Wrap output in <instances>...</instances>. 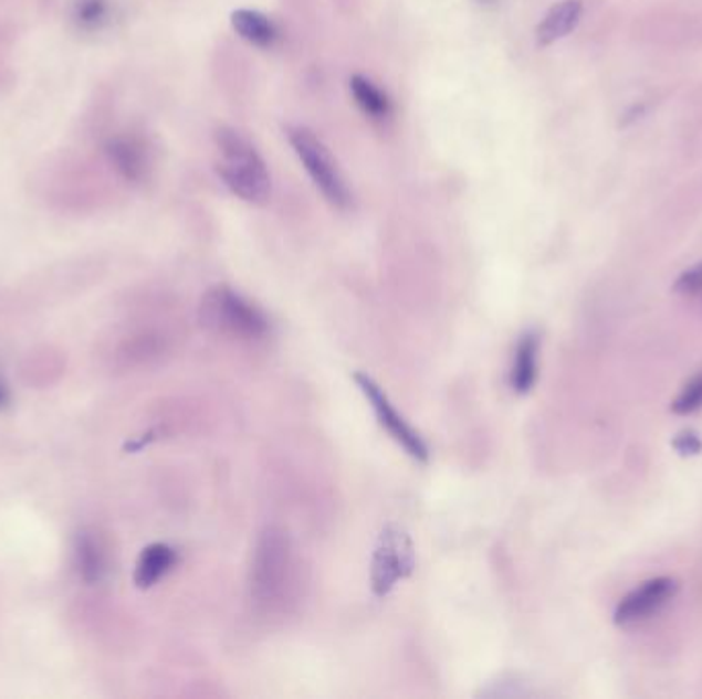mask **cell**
<instances>
[{
	"mask_svg": "<svg viewBox=\"0 0 702 699\" xmlns=\"http://www.w3.org/2000/svg\"><path fill=\"white\" fill-rule=\"evenodd\" d=\"M675 591H678V583L670 576H658V579L647 581L618 603L615 622L627 626V624H635L639 619H646L672 600Z\"/></svg>",
	"mask_w": 702,
	"mask_h": 699,
	"instance_id": "7",
	"label": "cell"
},
{
	"mask_svg": "<svg viewBox=\"0 0 702 699\" xmlns=\"http://www.w3.org/2000/svg\"><path fill=\"white\" fill-rule=\"evenodd\" d=\"M218 174L234 195L249 203H265L272 195V177L258 150L239 131H216Z\"/></svg>",
	"mask_w": 702,
	"mask_h": 699,
	"instance_id": "1",
	"label": "cell"
},
{
	"mask_svg": "<svg viewBox=\"0 0 702 699\" xmlns=\"http://www.w3.org/2000/svg\"><path fill=\"white\" fill-rule=\"evenodd\" d=\"M581 13H584L581 0H563L559 4H555L536 29V40L541 45L559 42L577 28Z\"/></svg>",
	"mask_w": 702,
	"mask_h": 699,
	"instance_id": "9",
	"label": "cell"
},
{
	"mask_svg": "<svg viewBox=\"0 0 702 699\" xmlns=\"http://www.w3.org/2000/svg\"><path fill=\"white\" fill-rule=\"evenodd\" d=\"M479 2H481V4H495L497 0H479Z\"/></svg>",
	"mask_w": 702,
	"mask_h": 699,
	"instance_id": "20",
	"label": "cell"
},
{
	"mask_svg": "<svg viewBox=\"0 0 702 699\" xmlns=\"http://www.w3.org/2000/svg\"><path fill=\"white\" fill-rule=\"evenodd\" d=\"M232 29L243 38L244 42L258 47H272L277 42L280 31L270 17L251 9H239L232 13Z\"/></svg>",
	"mask_w": 702,
	"mask_h": 699,
	"instance_id": "13",
	"label": "cell"
},
{
	"mask_svg": "<svg viewBox=\"0 0 702 699\" xmlns=\"http://www.w3.org/2000/svg\"><path fill=\"white\" fill-rule=\"evenodd\" d=\"M702 406V373L701 375H696L692 382H690L684 390H682V394L675 399L674 404H672V409H674L675 414H690L694 413V411H699Z\"/></svg>",
	"mask_w": 702,
	"mask_h": 699,
	"instance_id": "16",
	"label": "cell"
},
{
	"mask_svg": "<svg viewBox=\"0 0 702 699\" xmlns=\"http://www.w3.org/2000/svg\"><path fill=\"white\" fill-rule=\"evenodd\" d=\"M287 140L301 158L311 179L315 181L316 189L325 195V200L335 208H347L352 201L349 187L345 183L344 174L339 171L329 148L321 142L311 129L302 126L287 128Z\"/></svg>",
	"mask_w": 702,
	"mask_h": 699,
	"instance_id": "4",
	"label": "cell"
},
{
	"mask_svg": "<svg viewBox=\"0 0 702 699\" xmlns=\"http://www.w3.org/2000/svg\"><path fill=\"white\" fill-rule=\"evenodd\" d=\"M175 562H177V554L167 543L148 546L136 564V572H134L136 585L140 589H150V586L157 585L158 581L171 571Z\"/></svg>",
	"mask_w": 702,
	"mask_h": 699,
	"instance_id": "12",
	"label": "cell"
},
{
	"mask_svg": "<svg viewBox=\"0 0 702 699\" xmlns=\"http://www.w3.org/2000/svg\"><path fill=\"white\" fill-rule=\"evenodd\" d=\"M7 399H9V394H7V388H4V384L0 382V406H4V404H7Z\"/></svg>",
	"mask_w": 702,
	"mask_h": 699,
	"instance_id": "19",
	"label": "cell"
},
{
	"mask_svg": "<svg viewBox=\"0 0 702 699\" xmlns=\"http://www.w3.org/2000/svg\"><path fill=\"white\" fill-rule=\"evenodd\" d=\"M675 447L682 452V454H699L701 452V442L696 435L687 433L680 437V442H675Z\"/></svg>",
	"mask_w": 702,
	"mask_h": 699,
	"instance_id": "18",
	"label": "cell"
},
{
	"mask_svg": "<svg viewBox=\"0 0 702 699\" xmlns=\"http://www.w3.org/2000/svg\"><path fill=\"white\" fill-rule=\"evenodd\" d=\"M107 155L112 158L115 169L122 172L128 181H140L148 169V155L140 140L136 138H115L107 146Z\"/></svg>",
	"mask_w": 702,
	"mask_h": 699,
	"instance_id": "10",
	"label": "cell"
},
{
	"mask_svg": "<svg viewBox=\"0 0 702 699\" xmlns=\"http://www.w3.org/2000/svg\"><path fill=\"white\" fill-rule=\"evenodd\" d=\"M201 318L210 329L234 339H261L270 325L263 313L229 287H214L201 301Z\"/></svg>",
	"mask_w": 702,
	"mask_h": 699,
	"instance_id": "3",
	"label": "cell"
},
{
	"mask_svg": "<svg viewBox=\"0 0 702 699\" xmlns=\"http://www.w3.org/2000/svg\"><path fill=\"white\" fill-rule=\"evenodd\" d=\"M76 557H78V569L86 581H99L101 572H103V554H101L99 546L91 538H83L78 542Z\"/></svg>",
	"mask_w": 702,
	"mask_h": 699,
	"instance_id": "15",
	"label": "cell"
},
{
	"mask_svg": "<svg viewBox=\"0 0 702 699\" xmlns=\"http://www.w3.org/2000/svg\"><path fill=\"white\" fill-rule=\"evenodd\" d=\"M416 569V554L409 536L388 526L376 543L373 558V589L378 597L388 595L395 585Z\"/></svg>",
	"mask_w": 702,
	"mask_h": 699,
	"instance_id": "5",
	"label": "cell"
},
{
	"mask_svg": "<svg viewBox=\"0 0 702 699\" xmlns=\"http://www.w3.org/2000/svg\"><path fill=\"white\" fill-rule=\"evenodd\" d=\"M356 382H358L362 392L366 394L368 402L373 404L374 413L378 416L380 425L387 428L388 435L405 447V452L416 459L426 462L428 459V447L423 439L419 437L416 428L411 427L401 414L395 411V406L390 404V400L387 399V394L380 390V385L374 382L373 378L358 373L356 375Z\"/></svg>",
	"mask_w": 702,
	"mask_h": 699,
	"instance_id": "6",
	"label": "cell"
},
{
	"mask_svg": "<svg viewBox=\"0 0 702 699\" xmlns=\"http://www.w3.org/2000/svg\"><path fill=\"white\" fill-rule=\"evenodd\" d=\"M296 589V566L290 540L284 533L268 529L261 538L251 569V593L261 605L273 607L290 601Z\"/></svg>",
	"mask_w": 702,
	"mask_h": 699,
	"instance_id": "2",
	"label": "cell"
},
{
	"mask_svg": "<svg viewBox=\"0 0 702 699\" xmlns=\"http://www.w3.org/2000/svg\"><path fill=\"white\" fill-rule=\"evenodd\" d=\"M117 13L115 0H71L69 17L78 33H101L112 28Z\"/></svg>",
	"mask_w": 702,
	"mask_h": 699,
	"instance_id": "8",
	"label": "cell"
},
{
	"mask_svg": "<svg viewBox=\"0 0 702 699\" xmlns=\"http://www.w3.org/2000/svg\"><path fill=\"white\" fill-rule=\"evenodd\" d=\"M702 289V263L682 273L675 282V292L680 294H699Z\"/></svg>",
	"mask_w": 702,
	"mask_h": 699,
	"instance_id": "17",
	"label": "cell"
},
{
	"mask_svg": "<svg viewBox=\"0 0 702 699\" xmlns=\"http://www.w3.org/2000/svg\"><path fill=\"white\" fill-rule=\"evenodd\" d=\"M538 335L526 332L516 347L514 366L510 373V384L517 394L531 392L532 385L536 382V370H538Z\"/></svg>",
	"mask_w": 702,
	"mask_h": 699,
	"instance_id": "11",
	"label": "cell"
},
{
	"mask_svg": "<svg viewBox=\"0 0 702 699\" xmlns=\"http://www.w3.org/2000/svg\"><path fill=\"white\" fill-rule=\"evenodd\" d=\"M349 88H352V95L358 103L359 109L368 115L370 119L383 121L390 115V100L378 86L374 85L370 78L356 74L349 81Z\"/></svg>",
	"mask_w": 702,
	"mask_h": 699,
	"instance_id": "14",
	"label": "cell"
}]
</instances>
